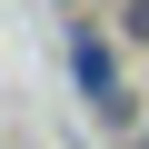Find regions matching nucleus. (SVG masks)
<instances>
[{
    "label": "nucleus",
    "mask_w": 149,
    "mask_h": 149,
    "mask_svg": "<svg viewBox=\"0 0 149 149\" xmlns=\"http://www.w3.org/2000/svg\"><path fill=\"white\" fill-rule=\"evenodd\" d=\"M70 70H80V100H90L100 129H149V119H139V90L119 80V40H109V30H90V20L70 30Z\"/></svg>",
    "instance_id": "obj_1"
},
{
    "label": "nucleus",
    "mask_w": 149,
    "mask_h": 149,
    "mask_svg": "<svg viewBox=\"0 0 149 149\" xmlns=\"http://www.w3.org/2000/svg\"><path fill=\"white\" fill-rule=\"evenodd\" d=\"M119 40H129V50H149V0H119Z\"/></svg>",
    "instance_id": "obj_2"
},
{
    "label": "nucleus",
    "mask_w": 149,
    "mask_h": 149,
    "mask_svg": "<svg viewBox=\"0 0 149 149\" xmlns=\"http://www.w3.org/2000/svg\"><path fill=\"white\" fill-rule=\"evenodd\" d=\"M60 10H80V0H60Z\"/></svg>",
    "instance_id": "obj_3"
},
{
    "label": "nucleus",
    "mask_w": 149,
    "mask_h": 149,
    "mask_svg": "<svg viewBox=\"0 0 149 149\" xmlns=\"http://www.w3.org/2000/svg\"><path fill=\"white\" fill-rule=\"evenodd\" d=\"M139 149H149V129H139Z\"/></svg>",
    "instance_id": "obj_4"
}]
</instances>
